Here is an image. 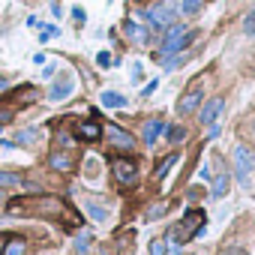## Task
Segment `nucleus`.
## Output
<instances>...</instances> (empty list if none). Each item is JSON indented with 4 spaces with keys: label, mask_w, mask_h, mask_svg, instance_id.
<instances>
[{
    "label": "nucleus",
    "mask_w": 255,
    "mask_h": 255,
    "mask_svg": "<svg viewBox=\"0 0 255 255\" xmlns=\"http://www.w3.org/2000/svg\"><path fill=\"white\" fill-rule=\"evenodd\" d=\"M192 39H195V33H192L189 27L171 24V27H168V33H165V42H162V54H177V51H183Z\"/></svg>",
    "instance_id": "f257e3e1"
},
{
    "label": "nucleus",
    "mask_w": 255,
    "mask_h": 255,
    "mask_svg": "<svg viewBox=\"0 0 255 255\" xmlns=\"http://www.w3.org/2000/svg\"><path fill=\"white\" fill-rule=\"evenodd\" d=\"M234 174H237V180H240V186H246L249 189V177H252V171H255V156H252V150L249 147H234Z\"/></svg>",
    "instance_id": "f03ea898"
},
{
    "label": "nucleus",
    "mask_w": 255,
    "mask_h": 255,
    "mask_svg": "<svg viewBox=\"0 0 255 255\" xmlns=\"http://www.w3.org/2000/svg\"><path fill=\"white\" fill-rule=\"evenodd\" d=\"M201 222H204V213H201V210H189V213L180 219V225L174 228V234H168V240H174V246H177V243L195 237V231H201Z\"/></svg>",
    "instance_id": "7ed1b4c3"
},
{
    "label": "nucleus",
    "mask_w": 255,
    "mask_h": 255,
    "mask_svg": "<svg viewBox=\"0 0 255 255\" xmlns=\"http://www.w3.org/2000/svg\"><path fill=\"white\" fill-rule=\"evenodd\" d=\"M111 171H114V177H117L123 186H132V183H135V174H138L135 162H132V159H123V156H114V159H111Z\"/></svg>",
    "instance_id": "20e7f679"
},
{
    "label": "nucleus",
    "mask_w": 255,
    "mask_h": 255,
    "mask_svg": "<svg viewBox=\"0 0 255 255\" xmlns=\"http://www.w3.org/2000/svg\"><path fill=\"white\" fill-rule=\"evenodd\" d=\"M210 180H213L210 195H213V198H225V192H228V174H225V162H222V159H216V174H213Z\"/></svg>",
    "instance_id": "39448f33"
},
{
    "label": "nucleus",
    "mask_w": 255,
    "mask_h": 255,
    "mask_svg": "<svg viewBox=\"0 0 255 255\" xmlns=\"http://www.w3.org/2000/svg\"><path fill=\"white\" fill-rule=\"evenodd\" d=\"M72 90H75V78H72V75H63V78H57V81H54V87H51V93H48V96H51V102H63Z\"/></svg>",
    "instance_id": "423d86ee"
},
{
    "label": "nucleus",
    "mask_w": 255,
    "mask_h": 255,
    "mask_svg": "<svg viewBox=\"0 0 255 255\" xmlns=\"http://www.w3.org/2000/svg\"><path fill=\"white\" fill-rule=\"evenodd\" d=\"M222 108H225V102L216 96V99H210L204 108H201V114H198V120L204 123V126H213L216 120H219V114H222Z\"/></svg>",
    "instance_id": "0eeeda50"
},
{
    "label": "nucleus",
    "mask_w": 255,
    "mask_h": 255,
    "mask_svg": "<svg viewBox=\"0 0 255 255\" xmlns=\"http://www.w3.org/2000/svg\"><path fill=\"white\" fill-rule=\"evenodd\" d=\"M108 138H111L114 147H126V150L135 147V138L126 132V129H120V126H114V123H108Z\"/></svg>",
    "instance_id": "6e6552de"
},
{
    "label": "nucleus",
    "mask_w": 255,
    "mask_h": 255,
    "mask_svg": "<svg viewBox=\"0 0 255 255\" xmlns=\"http://www.w3.org/2000/svg\"><path fill=\"white\" fill-rule=\"evenodd\" d=\"M198 105H201V90L195 87V90L183 93V99L177 102V111H180V114H192V111H195Z\"/></svg>",
    "instance_id": "1a4fd4ad"
},
{
    "label": "nucleus",
    "mask_w": 255,
    "mask_h": 255,
    "mask_svg": "<svg viewBox=\"0 0 255 255\" xmlns=\"http://www.w3.org/2000/svg\"><path fill=\"white\" fill-rule=\"evenodd\" d=\"M162 132H165V123H162V120H150V123H144V141H147V147H150Z\"/></svg>",
    "instance_id": "9d476101"
},
{
    "label": "nucleus",
    "mask_w": 255,
    "mask_h": 255,
    "mask_svg": "<svg viewBox=\"0 0 255 255\" xmlns=\"http://www.w3.org/2000/svg\"><path fill=\"white\" fill-rule=\"evenodd\" d=\"M123 30H126V36H129L132 42H147V39H150L147 27H138L135 21H126V24H123Z\"/></svg>",
    "instance_id": "9b49d317"
},
{
    "label": "nucleus",
    "mask_w": 255,
    "mask_h": 255,
    "mask_svg": "<svg viewBox=\"0 0 255 255\" xmlns=\"http://www.w3.org/2000/svg\"><path fill=\"white\" fill-rule=\"evenodd\" d=\"M84 210L90 213V219H93V222H108V210H105V207H99L93 198H84Z\"/></svg>",
    "instance_id": "f8f14e48"
},
{
    "label": "nucleus",
    "mask_w": 255,
    "mask_h": 255,
    "mask_svg": "<svg viewBox=\"0 0 255 255\" xmlns=\"http://www.w3.org/2000/svg\"><path fill=\"white\" fill-rule=\"evenodd\" d=\"M78 138H84V141H93V138H99V123H93V120H84V123L78 126Z\"/></svg>",
    "instance_id": "ddd939ff"
},
{
    "label": "nucleus",
    "mask_w": 255,
    "mask_h": 255,
    "mask_svg": "<svg viewBox=\"0 0 255 255\" xmlns=\"http://www.w3.org/2000/svg\"><path fill=\"white\" fill-rule=\"evenodd\" d=\"M99 102H102L105 108H123V105H126V96H120V93H111V90H105V93L99 96Z\"/></svg>",
    "instance_id": "4468645a"
},
{
    "label": "nucleus",
    "mask_w": 255,
    "mask_h": 255,
    "mask_svg": "<svg viewBox=\"0 0 255 255\" xmlns=\"http://www.w3.org/2000/svg\"><path fill=\"white\" fill-rule=\"evenodd\" d=\"M48 162H51V168H57V171H72V165H75L66 153H51Z\"/></svg>",
    "instance_id": "2eb2a0df"
},
{
    "label": "nucleus",
    "mask_w": 255,
    "mask_h": 255,
    "mask_svg": "<svg viewBox=\"0 0 255 255\" xmlns=\"http://www.w3.org/2000/svg\"><path fill=\"white\" fill-rule=\"evenodd\" d=\"M75 252L78 255H90V231H81L75 237Z\"/></svg>",
    "instance_id": "dca6fc26"
},
{
    "label": "nucleus",
    "mask_w": 255,
    "mask_h": 255,
    "mask_svg": "<svg viewBox=\"0 0 255 255\" xmlns=\"http://www.w3.org/2000/svg\"><path fill=\"white\" fill-rule=\"evenodd\" d=\"M177 159H180V153H171V156H165V159H162V162L156 165V177L162 180V177H165V171H168V168H171V165H174Z\"/></svg>",
    "instance_id": "f3484780"
},
{
    "label": "nucleus",
    "mask_w": 255,
    "mask_h": 255,
    "mask_svg": "<svg viewBox=\"0 0 255 255\" xmlns=\"http://www.w3.org/2000/svg\"><path fill=\"white\" fill-rule=\"evenodd\" d=\"M24 246H27V243H24L21 237H12V240L6 243V255H24Z\"/></svg>",
    "instance_id": "a211bd4d"
},
{
    "label": "nucleus",
    "mask_w": 255,
    "mask_h": 255,
    "mask_svg": "<svg viewBox=\"0 0 255 255\" xmlns=\"http://www.w3.org/2000/svg\"><path fill=\"white\" fill-rule=\"evenodd\" d=\"M36 138H39V132H36V129H21V132H18V138H15V144H33Z\"/></svg>",
    "instance_id": "6ab92c4d"
},
{
    "label": "nucleus",
    "mask_w": 255,
    "mask_h": 255,
    "mask_svg": "<svg viewBox=\"0 0 255 255\" xmlns=\"http://www.w3.org/2000/svg\"><path fill=\"white\" fill-rule=\"evenodd\" d=\"M180 9H183V15H189V18H192V15H198V12H201V0H183V6H180Z\"/></svg>",
    "instance_id": "aec40b11"
},
{
    "label": "nucleus",
    "mask_w": 255,
    "mask_h": 255,
    "mask_svg": "<svg viewBox=\"0 0 255 255\" xmlns=\"http://www.w3.org/2000/svg\"><path fill=\"white\" fill-rule=\"evenodd\" d=\"M243 33L255 39V6H252V9H249V15L243 18Z\"/></svg>",
    "instance_id": "412c9836"
},
{
    "label": "nucleus",
    "mask_w": 255,
    "mask_h": 255,
    "mask_svg": "<svg viewBox=\"0 0 255 255\" xmlns=\"http://www.w3.org/2000/svg\"><path fill=\"white\" fill-rule=\"evenodd\" d=\"M21 180L15 177V174H9V171H0V186H18Z\"/></svg>",
    "instance_id": "4be33fe9"
},
{
    "label": "nucleus",
    "mask_w": 255,
    "mask_h": 255,
    "mask_svg": "<svg viewBox=\"0 0 255 255\" xmlns=\"http://www.w3.org/2000/svg\"><path fill=\"white\" fill-rule=\"evenodd\" d=\"M165 135H168V141H183V138H186V129L174 126V129H165Z\"/></svg>",
    "instance_id": "5701e85b"
},
{
    "label": "nucleus",
    "mask_w": 255,
    "mask_h": 255,
    "mask_svg": "<svg viewBox=\"0 0 255 255\" xmlns=\"http://www.w3.org/2000/svg\"><path fill=\"white\" fill-rule=\"evenodd\" d=\"M150 255H165V240H153L150 243Z\"/></svg>",
    "instance_id": "b1692460"
},
{
    "label": "nucleus",
    "mask_w": 255,
    "mask_h": 255,
    "mask_svg": "<svg viewBox=\"0 0 255 255\" xmlns=\"http://www.w3.org/2000/svg\"><path fill=\"white\" fill-rule=\"evenodd\" d=\"M219 255H246V249H243V246H234V243H231V246H225V249H222Z\"/></svg>",
    "instance_id": "393cba45"
},
{
    "label": "nucleus",
    "mask_w": 255,
    "mask_h": 255,
    "mask_svg": "<svg viewBox=\"0 0 255 255\" xmlns=\"http://www.w3.org/2000/svg\"><path fill=\"white\" fill-rule=\"evenodd\" d=\"M96 63H99L102 69H105V66H111V57H108V51H99V54H96Z\"/></svg>",
    "instance_id": "a878e982"
},
{
    "label": "nucleus",
    "mask_w": 255,
    "mask_h": 255,
    "mask_svg": "<svg viewBox=\"0 0 255 255\" xmlns=\"http://www.w3.org/2000/svg\"><path fill=\"white\" fill-rule=\"evenodd\" d=\"M156 87H159V81H150V84H147V87H141V96H144V99H147V96H150V93H153V90H156Z\"/></svg>",
    "instance_id": "bb28decb"
},
{
    "label": "nucleus",
    "mask_w": 255,
    "mask_h": 255,
    "mask_svg": "<svg viewBox=\"0 0 255 255\" xmlns=\"http://www.w3.org/2000/svg\"><path fill=\"white\" fill-rule=\"evenodd\" d=\"M183 63V57H171V60H165V69H177Z\"/></svg>",
    "instance_id": "cd10ccee"
},
{
    "label": "nucleus",
    "mask_w": 255,
    "mask_h": 255,
    "mask_svg": "<svg viewBox=\"0 0 255 255\" xmlns=\"http://www.w3.org/2000/svg\"><path fill=\"white\" fill-rule=\"evenodd\" d=\"M72 18H75L78 24H84V9H78V6H75V9H72Z\"/></svg>",
    "instance_id": "c85d7f7f"
},
{
    "label": "nucleus",
    "mask_w": 255,
    "mask_h": 255,
    "mask_svg": "<svg viewBox=\"0 0 255 255\" xmlns=\"http://www.w3.org/2000/svg\"><path fill=\"white\" fill-rule=\"evenodd\" d=\"M198 177H201V180H210L213 174H210V168H207V165H201V171H198Z\"/></svg>",
    "instance_id": "c756f323"
},
{
    "label": "nucleus",
    "mask_w": 255,
    "mask_h": 255,
    "mask_svg": "<svg viewBox=\"0 0 255 255\" xmlns=\"http://www.w3.org/2000/svg\"><path fill=\"white\" fill-rule=\"evenodd\" d=\"M54 72H57V66H54V63H51V66H45V72H42V75H45V78H51V75H54Z\"/></svg>",
    "instance_id": "7c9ffc66"
},
{
    "label": "nucleus",
    "mask_w": 255,
    "mask_h": 255,
    "mask_svg": "<svg viewBox=\"0 0 255 255\" xmlns=\"http://www.w3.org/2000/svg\"><path fill=\"white\" fill-rule=\"evenodd\" d=\"M0 255H3V243H0Z\"/></svg>",
    "instance_id": "2f4dec72"
},
{
    "label": "nucleus",
    "mask_w": 255,
    "mask_h": 255,
    "mask_svg": "<svg viewBox=\"0 0 255 255\" xmlns=\"http://www.w3.org/2000/svg\"><path fill=\"white\" fill-rule=\"evenodd\" d=\"M0 201H3V192H0Z\"/></svg>",
    "instance_id": "473e14b6"
}]
</instances>
